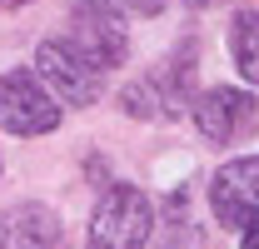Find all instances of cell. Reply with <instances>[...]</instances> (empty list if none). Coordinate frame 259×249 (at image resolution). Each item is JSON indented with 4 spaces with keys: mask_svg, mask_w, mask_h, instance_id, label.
Here are the masks:
<instances>
[{
    "mask_svg": "<svg viewBox=\"0 0 259 249\" xmlns=\"http://www.w3.org/2000/svg\"><path fill=\"white\" fill-rule=\"evenodd\" d=\"M155 229V204L150 194L135 185H110L100 194L95 215H90V239L85 249H145Z\"/></svg>",
    "mask_w": 259,
    "mask_h": 249,
    "instance_id": "cell-1",
    "label": "cell"
},
{
    "mask_svg": "<svg viewBox=\"0 0 259 249\" xmlns=\"http://www.w3.org/2000/svg\"><path fill=\"white\" fill-rule=\"evenodd\" d=\"M0 124L10 135H25V140L30 135H50L60 124V105L30 70H10L0 80Z\"/></svg>",
    "mask_w": 259,
    "mask_h": 249,
    "instance_id": "cell-2",
    "label": "cell"
},
{
    "mask_svg": "<svg viewBox=\"0 0 259 249\" xmlns=\"http://www.w3.org/2000/svg\"><path fill=\"white\" fill-rule=\"evenodd\" d=\"M209 210L220 224L229 229H244L259 219V155L229 159L214 170V185H209Z\"/></svg>",
    "mask_w": 259,
    "mask_h": 249,
    "instance_id": "cell-3",
    "label": "cell"
},
{
    "mask_svg": "<svg viewBox=\"0 0 259 249\" xmlns=\"http://www.w3.org/2000/svg\"><path fill=\"white\" fill-rule=\"evenodd\" d=\"M35 65H40V75L55 85L60 100H70V105H95V100H100L105 70H95V65L85 60L70 40H40Z\"/></svg>",
    "mask_w": 259,
    "mask_h": 249,
    "instance_id": "cell-4",
    "label": "cell"
},
{
    "mask_svg": "<svg viewBox=\"0 0 259 249\" xmlns=\"http://www.w3.org/2000/svg\"><path fill=\"white\" fill-rule=\"evenodd\" d=\"M254 120H259L254 95L229 90V85L209 90L199 105H194V130H199L209 145H234V140H244V135L254 130Z\"/></svg>",
    "mask_w": 259,
    "mask_h": 249,
    "instance_id": "cell-5",
    "label": "cell"
},
{
    "mask_svg": "<svg viewBox=\"0 0 259 249\" xmlns=\"http://www.w3.org/2000/svg\"><path fill=\"white\" fill-rule=\"evenodd\" d=\"M0 249H70L60 215L45 204H15L0 215Z\"/></svg>",
    "mask_w": 259,
    "mask_h": 249,
    "instance_id": "cell-6",
    "label": "cell"
},
{
    "mask_svg": "<svg viewBox=\"0 0 259 249\" xmlns=\"http://www.w3.org/2000/svg\"><path fill=\"white\" fill-rule=\"evenodd\" d=\"M80 10H85V15H80V25L70 30V45L95 65V70H115V65L130 55L125 30L115 25V15H110V10H95V5H80Z\"/></svg>",
    "mask_w": 259,
    "mask_h": 249,
    "instance_id": "cell-7",
    "label": "cell"
},
{
    "mask_svg": "<svg viewBox=\"0 0 259 249\" xmlns=\"http://www.w3.org/2000/svg\"><path fill=\"white\" fill-rule=\"evenodd\" d=\"M190 85H194V50H180V55H175V60L155 75V90H160L164 120L185 115V105H190Z\"/></svg>",
    "mask_w": 259,
    "mask_h": 249,
    "instance_id": "cell-8",
    "label": "cell"
},
{
    "mask_svg": "<svg viewBox=\"0 0 259 249\" xmlns=\"http://www.w3.org/2000/svg\"><path fill=\"white\" fill-rule=\"evenodd\" d=\"M229 55L239 65V75L259 85V10H239L229 20Z\"/></svg>",
    "mask_w": 259,
    "mask_h": 249,
    "instance_id": "cell-9",
    "label": "cell"
},
{
    "mask_svg": "<svg viewBox=\"0 0 259 249\" xmlns=\"http://www.w3.org/2000/svg\"><path fill=\"white\" fill-rule=\"evenodd\" d=\"M80 5H95V10H110V15H155V10H164V0H80Z\"/></svg>",
    "mask_w": 259,
    "mask_h": 249,
    "instance_id": "cell-10",
    "label": "cell"
},
{
    "mask_svg": "<svg viewBox=\"0 0 259 249\" xmlns=\"http://www.w3.org/2000/svg\"><path fill=\"white\" fill-rule=\"evenodd\" d=\"M244 249H259V219H254V224H244Z\"/></svg>",
    "mask_w": 259,
    "mask_h": 249,
    "instance_id": "cell-11",
    "label": "cell"
},
{
    "mask_svg": "<svg viewBox=\"0 0 259 249\" xmlns=\"http://www.w3.org/2000/svg\"><path fill=\"white\" fill-rule=\"evenodd\" d=\"M20 5H30V0H0V10H20Z\"/></svg>",
    "mask_w": 259,
    "mask_h": 249,
    "instance_id": "cell-12",
    "label": "cell"
},
{
    "mask_svg": "<svg viewBox=\"0 0 259 249\" xmlns=\"http://www.w3.org/2000/svg\"><path fill=\"white\" fill-rule=\"evenodd\" d=\"M185 5H209V0H185Z\"/></svg>",
    "mask_w": 259,
    "mask_h": 249,
    "instance_id": "cell-13",
    "label": "cell"
}]
</instances>
